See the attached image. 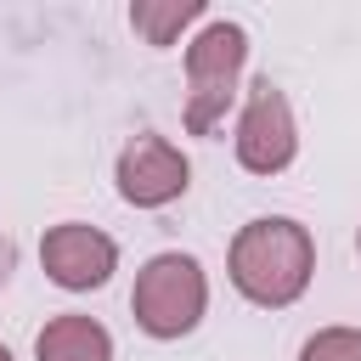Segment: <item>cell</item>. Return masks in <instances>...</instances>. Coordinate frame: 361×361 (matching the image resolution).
Listing matches in <instances>:
<instances>
[{
    "label": "cell",
    "instance_id": "1",
    "mask_svg": "<svg viewBox=\"0 0 361 361\" xmlns=\"http://www.w3.org/2000/svg\"><path fill=\"white\" fill-rule=\"evenodd\" d=\"M226 271H231V288H237L248 305L282 310V305H293V299L310 288L316 243H310V231H305L299 220H288V214H259V220H248V226L231 237Z\"/></svg>",
    "mask_w": 361,
    "mask_h": 361
},
{
    "label": "cell",
    "instance_id": "2",
    "mask_svg": "<svg viewBox=\"0 0 361 361\" xmlns=\"http://www.w3.org/2000/svg\"><path fill=\"white\" fill-rule=\"evenodd\" d=\"M203 305H209V276L192 254H152L141 271H135V288H130V310H135V327L152 333V338H180L203 322Z\"/></svg>",
    "mask_w": 361,
    "mask_h": 361
},
{
    "label": "cell",
    "instance_id": "3",
    "mask_svg": "<svg viewBox=\"0 0 361 361\" xmlns=\"http://www.w3.org/2000/svg\"><path fill=\"white\" fill-rule=\"evenodd\" d=\"M243 62H248V34L243 23H203V34L186 45V130L192 135H209L231 96H237V79H243Z\"/></svg>",
    "mask_w": 361,
    "mask_h": 361
},
{
    "label": "cell",
    "instance_id": "4",
    "mask_svg": "<svg viewBox=\"0 0 361 361\" xmlns=\"http://www.w3.org/2000/svg\"><path fill=\"white\" fill-rule=\"evenodd\" d=\"M299 152V130H293V107L271 79L248 85L243 118H237V164L248 175H282Z\"/></svg>",
    "mask_w": 361,
    "mask_h": 361
},
{
    "label": "cell",
    "instance_id": "5",
    "mask_svg": "<svg viewBox=\"0 0 361 361\" xmlns=\"http://www.w3.org/2000/svg\"><path fill=\"white\" fill-rule=\"evenodd\" d=\"M192 186V164L175 141L164 135H135L124 152H118V197L135 203V209H164L175 203L180 192Z\"/></svg>",
    "mask_w": 361,
    "mask_h": 361
},
{
    "label": "cell",
    "instance_id": "6",
    "mask_svg": "<svg viewBox=\"0 0 361 361\" xmlns=\"http://www.w3.org/2000/svg\"><path fill=\"white\" fill-rule=\"evenodd\" d=\"M39 265H45V276H51L56 288L90 293V288H102V282L113 276L118 248H113L107 231L85 226V220H62V226H51V231L39 237Z\"/></svg>",
    "mask_w": 361,
    "mask_h": 361
},
{
    "label": "cell",
    "instance_id": "7",
    "mask_svg": "<svg viewBox=\"0 0 361 361\" xmlns=\"http://www.w3.org/2000/svg\"><path fill=\"white\" fill-rule=\"evenodd\" d=\"M34 361H113V333L96 316H51L34 338Z\"/></svg>",
    "mask_w": 361,
    "mask_h": 361
},
{
    "label": "cell",
    "instance_id": "8",
    "mask_svg": "<svg viewBox=\"0 0 361 361\" xmlns=\"http://www.w3.org/2000/svg\"><path fill=\"white\" fill-rule=\"evenodd\" d=\"M197 17H203V0H135L130 6V28L147 45H175V34Z\"/></svg>",
    "mask_w": 361,
    "mask_h": 361
},
{
    "label": "cell",
    "instance_id": "9",
    "mask_svg": "<svg viewBox=\"0 0 361 361\" xmlns=\"http://www.w3.org/2000/svg\"><path fill=\"white\" fill-rule=\"evenodd\" d=\"M299 361H361V327H322V333H310Z\"/></svg>",
    "mask_w": 361,
    "mask_h": 361
},
{
    "label": "cell",
    "instance_id": "10",
    "mask_svg": "<svg viewBox=\"0 0 361 361\" xmlns=\"http://www.w3.org/2000/svg\"><path fill=\"white\" fill-rule=\"evenodd\" d=\"M11 271H17V243H11V231H0V288L11 282Z\"/></svg>",
    "mask_w": 361,
    "mask_h": 361
},
{
    "label": "cell",
    "instance_id": "11",
    "mask_svg": "<svg viewBox=\"0 0 361 361\" xmlns=\"http://www.w3.org/2000/svg\"><path fill=\"white\" fill-rule=\"evenodd\" d=\"M0 361H11V350H6V344H0Z\"/></svg>",
    "mask_w": 361,
    "mask_h": 361
},
{
    "label": "cell",
    "instance_id": "12",
    "mask_svg": "<svg viewBox=\"0 0 361 361\" xmlns=\"http://www.w3.org/2000/svg\"><path fill=\"white\" fill-rule=\"evenodd\" d=\"M355 254H361V231H355Z\"/></svg>",
    "mask_w": 361,
    "mask_h": 361
}]
</instances>
